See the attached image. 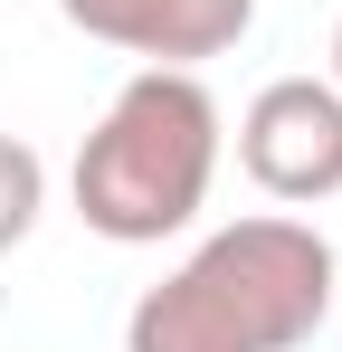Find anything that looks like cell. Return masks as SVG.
<instances>
[{"label":"cell","mask_w":342,"mask_h":352,"mask_svg":"<svg viewBox=\"0 0 342 352\" xmlns=\"http://www.w3.org/2000/svg\"><path fill=\"white\" fill-rule=\"evenodd\" d=\"M333 86H342V19H333Z\"/></svg>","instance_id":"obj_6"},{"label":"cell","mask_w":342,"mask_h":352,"mask_svg":"<svg viewBox=\"0 0 342 352\" xmlns=\"http://www.w3.org/2000/svg\"><path fill=\"white\" fill-rule=\"evenodd\" d=\"M238 172L266 200H333L342 190V86L333 76H276L238 115Z\"/></svg>","instance_id":"obj_3"},{"label":"cell","mask_w":342,"mask_h":352,"mask_svg":"<svg viewBox=\"0 0 342 352\" xmlns=\"http://www.w3.org/2000/svg\"><path fill=\"white\" fill-rule=\"evenodd\" d=\"M38 210H48V162H38V143L0 133V257L38 229Z\"/></svg>","instance_id":"obj_5"},{"label":"cell","mask_w":342,"mask_h":352,"mask_svg":"<svg viewBox=\"0 0 342 352\" xmlns=\"http://www.w3.org/2000/svg\"><path fill=\"white\" fill-rule=\"evenodd\" d=\"M219 96L200 86V67H133L114 86L95 133L76 143V219L114 248H162L209 210L219 181Z\"/></svg>","instance_id":"obj_2"},{"label":"cell","mask_w":342,"mask_h":352,"mask_svg":"<svg viewBox=\"0 0 342 352\" xmlns=\"http://www.w3.org/2000/svg\"><path fill=\"white\" fill-rule=\"evenodd\" d=\"M342 295V257L314 219H228L162 286L133 295L124 352H304Z\"/></svg>","instance_id":"obj_1"},{"label":"cell","mask_w":342,"mask_h":352,"mask_svg":"<svg viewBox=\"0 0 342 352\" xmlns=\"http://www.w3.org/2000/svg\"><path fill=\"white\" fill-rule=\"evenodd\" d=\"M67 29L105 38L143 67H200V58H228L247 29H257V0H57Z\"/></svg>","instance_id":"obj_4"}]
</instances>
